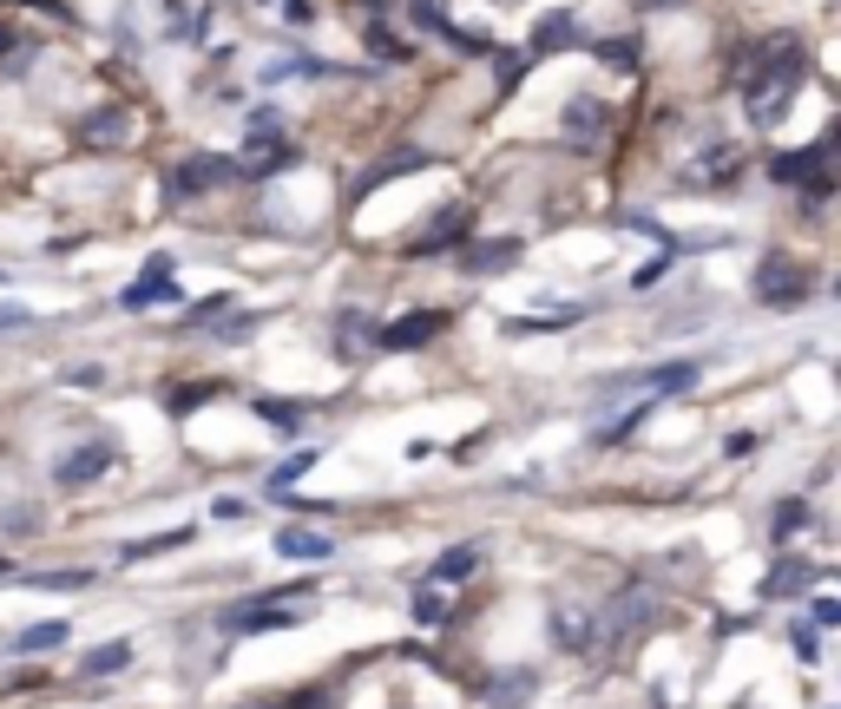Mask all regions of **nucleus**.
<instances>
[{
    "label": "nucleus",
    "mask_w": 841,
    "mask_h": 709,
    "mask_svg": "<svg viewBox=\"0 0 841 709\" xmlns=\"http://www.w3.org/2000/svg\"><path fill=\"white\" fill-rule=\"evenodd\" d=\"M802 72H809V53H802V40H789V33H770V40L750 53V72H743V112H750V126H775V119L795 106Z\"/></svg>",
    "instance_id": "obj_1"
},
{
    "label": "nucleus",
    "mask_w": 841,
    "mask_h": 709,
    "mask_svg": "<svg viewBox=\"0 0 841 709\" xmlns=\"http://www.w3.org/2000/svg\"><path fill=\"white\" fill-rule=\"evenodd\" d=\"M775 178H782V184H802V191L822 198V191L835 184V132L815 139V144H802V151H782V158H775Z\"/></svg>",
    "instance_id": "obj_2"
},
{
    "label": "nucleus",
    "mask_w": 841,
    "mask_h": 709,
    "mask_svg": "<svg viewBox=\"0 0 841 709\" xmlns=\"http://www.w3.org/2000/svg\"><path fill=\"white\" fill-rule=\"evenodd\" d=\"M230 178H237V158H224V151H198V158H185V164L165 178V204H185V198L217 191V184H230Z\"/></svg>",
    "instance_id": "obj_3"
},
{
    "label": "nucleus",
    "mask_w": 841,
    "mask_h": 709,
    "mask_svg": "<svg viewBox=\"0 0 841 709\" xmlns=\"http://www.w3.org/2000/svg\"><path fill=\"white\" fill-rule=\"evenodd\" d=\"M592 33H585V20L578 13H565V7H553V13H540L533 20V40H526V60H553V53H578Z\"/></svg>",
    "instance_id": "obj_4"
},
{
    "label": "nucleus",
    "mask_w": 841,
    "mask_h": 709,
    "mask_svg": "<svg viewBox=\"0 0 841 709\" xmlns=\"http://www.w3.org/2000/svg\"><path fill=\"white\" fill-rule=\"evenodd\" d=\"M809 296V270L795 263V257H763L756 263V302H770V309H789V302H802Z\"/></svg>",
    "instance_id": "obj_5"
},
{
    "label": "nucleus",
    "mask_w": 841,
    "mask_h": 709,
    "mask_svg": "<svg viewBox=\"0 0 841 709\" xmlns=\"http://www.w3.org/2000/svg\"><path fill=\"white\" fill-rule=\"evenodd\" d=\"M651 625H657V598H651V591H619V598L605 605V618H598V638L619 643V638H631V631H651Z\"/></svg>",
    "instance_id": "obj_6"
},
{
    "label": "nucleus",
    "mask_w": 841,
    "mask_h": 709,
    "mask_svg": "<svg viewBox=\"0 0 841 709\" xmlns=\"http://www.w3.org/2000/svg\"><path fill=\"white\" fill-rule=\"evenodd\" d=\"M112 460H119V453H112L106 440H86V447H72L67 460H53V487H86V480H99Z\"/></svg>",
    "instance_id": "obj_7"
},
{
    "label": "nucleus",
    "mask_w": 841,
    "mask_h": 709,
    "mask_svg": "<svg viewBox=\"0 0 841 709\" xmlns=\"http://www.w3.org/2000/svg\"><path fill=\"white\" fill-rule=\"evenodd\" d=\"M605 119H612V112H605V99H592V92H585V99H572V106H565V144L598 151V144H605Z\"/></svg>",
    "instance_id": "obj_8"
},
{
    "label": "nucleus",
    "mask_w": 841,
    "mask_h": 709,
    "mask_svg": "<svg viewBox=\"0 0 841 709\" xmlns=\"http://www.w3.org/2000/svg\"><path fill=\"white\" fill-rule=\"evenodd\" d=\"M217 625L224 631H289V625H303V611L296 605H230Z\"/></svg>",
    "instance_id": "obj_9"
},
{
    "label": "nucleus",
    "mask_w": 841,
    "mask_h": 709,
    "mask_svg": "<svg viewBox=\"0 0 841 709\" xmlns=\"http://www.w3.org/2000/svg\"><path fill=\"white\" fill-rule=\"evenodd\" d=\"M441 329H447V309H420V316H402V322L382 329V349H420V342H434Z\"/></svg>",
    "instance_id": "obj_10"
},
{
    "label": "nucleus",
    "mask_w": 841,
    "mask_h": 709,
    "mask_svg": "<svg viewBox=\"0 0 841 709\" xmlns=\"http://www.w3.org/2000/svg\"><path fill=\"white\" fill-rule=\"evenodd\" d=\"M126 309H145V302H178V283H171V257H151L139 270V283L119 296Z\"/></svg>",
    "instance_id": "obj_11"
},
{
    "label": "nucleus",
    "mask_w": 841,
    "mask_h": 709,
    "mask_svg": "<svg viewBox=\"0 0 841 709\" xmlns=\"http://www.w3.org/2000/svg\"><path fill=\"white\" fill-rule=\"evenodd\" d=\"M277 552H283V559H303V566H309V559L323 566V559H329L336 546H329V532H309V526H283V532H277Z\"/></svg>",
    "instance_id": "obj_12"
},
{
    "label": "nucleus",
    "mask_w": 841,
    "mask_h": 709,
    "mask_svg": "<svg viewBox=\"0 0 841 709\" xmlns=\"http://www.w3.org/2000/svg\"><path fill=\"white\" fill-rule=\"evenodd\" d=\"M533 690H540V677H533V670H499V677H487V703L493 709H520Z\"/></svg>",
    "instance_id": "obj_13"
},
{
    "label": "nucleus",
    "mask_w": 841,
    "mask_h": 709,
    "mask_svg": "<svg viewBox=\"0 0 841 709\" xmlns=\"http://www.w3.org/2000/svg\"><path fill=\"white\" fill-rule=\"evenodd\" d=\"M420 164H427V151H415V144H408V151H395V158H382V164H368V171L355 178V198H368V191H382V184H388L395 171H420Z\"/></svg>",
    "instance_id": "obj_14"
},
{
    "label": "nucleus",
    "mask_w": 841,
    "mask_h": 709,
    "mask_svg": "<svg viewBox=\"0 0 841 709\" xmlns=\"http://www.w3.org/2000/svg\"><path fill=\"white\" fill-rule=\"evenodd\" d=\"M520 250H526L520 237H487V243H467V270H474V277H487V270H506V263H513Z\"/></svg>",
    "instance_id": "obj_15"
},
{
    "label": "nucleus",
    "mask_w": 841,
    "mask_h": 709,
    "mask_svg": "<svg viewBox=\"0 0 841 709\" xmlns=\"http://www.w3.org/2000/svg\"><path fill=\"white\" fill-rule=\"evenodd\" d=\"M461 223H467V211H461V204H447V211L434 217V230H427V237H420L415 250H420V257H441V250H454V243H461V237H467V230H461Z\"/></svg>",
    "instance_id": "obj_16"
},
{
    "label": "nucleus",
    "mask_w": 841,
    "mask_h": 709,
    "mask_svg": "<svg viewBox=\"0 0 841 709\" xmlns=\"http://www.w3.org/2000/svg\"><path fill=\"white\" fill-rule=\"evenodd\" d=\"M362 40H368V53H375V60H388V67H395V60H408V47L382 27V13H368V20H362Z\"/></svg>",
    "instance_id": "obj_17"
},
{
    "label": "nucleus",
    "mask_w": 841,
    "mask_h": 709,
    "mask_svg": "<svg viewBox=\"0 0 841 709\" xmlns=\"http://www.w3.org/2000/svg\"><path fill=\"white\" fill-rule=\"evenodd\" d=\"M637 381H651L657 395H677V388H691V381H697V361H664V368H644Z\"/></svg>",
    "instance_id": "obj_18"
},
{
    "label": "nucleus",
    "mask_w": 841,
    "mask_h": 709,
    "mask_svg": "<svg viewBox=\"0 0 841 709\" xmlns=\"http://www.w3.org/2000/svg\"><path fill=\"white\" fill-rule=\"evenodd\" d=\"M178 546H191V526H171V532H158V539H132V546H126V559L139 566V559H158V552H178Z\"/></svg>",
    "instance_id": "obj_19"
},
{
    "label": "nucleus",
    "mask_w": 841,
    "mask_h": 709,
    "mask_svg": "<svg viewBox=\"0 0 841 709\" xmlns=\"http://www.w3.org/2000/svg\"><path fill=\"white\" fill-rule=\"evenodd\" d=\"M474 571H481V546H447L434 559V578H474Z\"/></svg>",
    "instance_id": "obj_20"
},
{
    "label": "nucleus",
    "mask_w": 841,
    "mask_h": 709,
    "mask_svg": "<svg viewBox=\"0 0 841 709\" xmlns=\"http://www.w3.org/2000/svg\"><path fill=\"white\" fill-rule=\"evenodd\" d=\"M126 663H132V643L112 638V643H99V650L86 657V677H112V670H126Z\"/></svg>",
    "instance_id": "obj_21"
},
{
    "label": "nucleus",
    "mask_w": 841,
    "mask_h": 709,
    "mask_svg": "<svg viewBox=\"0 0 841 709\" xmlns=\"http://www.w3.org/2000/svg\"><path fill=\"white\" fill-rule=\"evenodd\" d=\"M67 643V625L53 618V625H27L20 638H13V650H27V657H40V650H60Z\"/></svg>",
    "instance_id": "obj_22"
},
{
    "label": "nucleus",
    "mask_w": 841,
    "mask_h": 709,
    "mask_svg": "<svg viewBox=\"0 0 841 709\" xmlns=\"http://www.w3.org/2000/svg\"><path fill=\"white\" fill-rule=\"evenodd\" d=\"M578 322V309H553V316H506V336H540V329H560Z\"/></svg>",
    "instance_id": "obj_23"
},
{
    "label": "nucleus",
    "mask_w": 841,
    "mask_h": 709,
    "mask_svg": "<svg viewBox=\"0 0 841 709\" xmlns=\"http://www.w3.org/2000/svg\"><path fill=\"white\" fill-rule=\"evenodd\" d=\"M217 395H224V388H217V381H185V388H178V395H171V415H191V408H198V401H217Z\"/></svg>",
    "instance_id": "obj_24"
},
{
    "label": "nucleus",
    "mask_w": 841,
    "mask_h": 709,
    "mask_svg": "<svg viewBox=\"0 0 841 709\" xmlns=\"http://www.w3.org/2000/svg\"><path fill=\"white\" fill-rule=\"evenodd\" d=\"M553 638H560L565 650H578V643H592V625L572 618V611H553Z\"/></svg>",
    "instance_id": "obj_25"
},
{
    "label": "nucleus",
    "mask_w": 841,
    "mask_h": 709,
    "mask_svg": "<svg viewBox=\"0 0 841 709\" xmlns=\"http://www.w3.org/2000/svg\"><path fill=\"white\" fill-rule=\"evenodd\" d=\"M408 611H415V625H441V618H447V598H441L434 585H420V591H415V605H408Z\"/></svg>",
    "instance_id": "obj_26"
},
{
    "label": "nucleus",
    "mask_w": 841,
    "mask_h": 709,
    "mask_svg": "<svg viewBox=\"0 0 841 709\" xmlns=\"http://www.w3.org/2000/svg\"><path fill=\"white\" fill-rule=\"evenodd\" d=\"M802 578H809V566H789V559H782V566L770 571V585H763V598H782V585H802Z\"/></svg>",
    "instance_id": "obj_27"
},
{
    "label": "nucleus",
    "mask_w": 841,
    "mask_h": 709,
    "mask_svg": "<svg viewBox=\"0 0 841 709\" xmlns=\"http://www.w3.org/2000/svg\"><path fill=\"white\" fill-rule=\"evenodd\" d=\"M598 60H612V67H637V40H598Z\"/></svg>",
    "instance_id": "obj_28"
},
{
    "label": "nucleus",
    "mask_w": 841,
    "mask_h": 709,
    "mask_svg": "<svg viewBox=\"0 0 841 709\" xmlns=\"http://www.w3.org/2000/svg\"><path fill=\"white\" fill-rule=\"evenodd\" d=\"M250 329H257V316H230V322H217L210 336H217V342H250Z\"/></svg>",
    "instance_id": "obj_29"
},
{
    "label": "nucleus",
    "mask_w": 841,
    "mask_h": 709,
    "mask_svg": "<svg viewBox=\"0 0 841 709\" xmlns=\"http://www.w3.org/2000/svg\"><path fill=\"white\" fill-rule=\"evenodd\" d=\"M257 415H264V421H277V427L303 421V408H296V401H257Z\"/></svg>",
    "instance_id": "obj_30"
},
{
    "label": "nucleus",
    "mask_w": 841,
    "mask_h": 709,
    "mask_svg": "<svg viewBox=\"0 0 841 709\" xmlns=\"http://www.w3.org/2000/svg\"><path fill=\"white\" fill-rule=\"evenodd\" d=\"M802 519H809V506H802V499H795V506H782V512H775V539H789Z\"/></svg>",
    "instance_id": "obj_31"
},
{
    "label": "nucleus",
    "mask_w": 841,
    "mask_h": 709,
    "mask_svg": "<svg viewBox=\"0 0 841 709\" xmlns=\"http://www.w3.org/2000/svg\"><path fill=\"white\" fill-rule=\"evenodd\" d=\"M40 585H53V591H79V585H92V571H47Z\"/></svg>",
    "instance_id": "obj_32"
},
{
    "label": "nucleus",
    "mask_w": 841,
    "mask_h": 709,
    "mask_svg": "<svg viewBox=\"0 0 841 709\" xmlns=\"http://www.w3.org/2000/svg\"><path fill=\"white\" fill-rule=\"evenodd\" d=\"M520 72H526V60H520V53H506V60H499V92H513V86H520Z\"/></svg>",
    "instance_id": "obj_33"
},
{
    "label": "nucleus",
    "mask_w": 841,
    "mask_h": 709,
    "mask_svg": "<svg viewBox=\"0 0 841 709\" xmlns=\"http://www.w3.org/2000/svg\"><path fill=\"white\" fill-rule=\"evenodd\" d=\"M309 460H316V447H309V453H296V460H283V467H277V487H289V480H296Z\"/></svg>",
    "instance_id": "obj_34"
},
{
    "label": "nucleus",
    "mask_w": 841,
    "mask_h": 709,
    "mask_svg": "<svg viewBox=\"0 0 841 709\" xmlns=\"http://www.w3.org/2000/svg\"><path fill=\"white\" fill-rule=\"evenodd\" d=\"M224 309H230V296H205V302L191 309V322H210V316H224Z\"/></svg>",
    "instance_id": "obj_35"
},
{
    "label": "nucleus",
    "mask_w": 841,
    "mask_h": 709,
    "mask_svg": "<svg viewBox=\"0 0 841 709\" xmlns=\"http://www.w3.org/2000/svg\"><path fill=\"white\" fill-rule=\"evenodd\" d=\"M27 322H33V316H27L20 302H0V329H27Z\"/></svg>",
    "instance_id": "obj_36"
},
{
    "label": "nucleus",
    "mask_w": 841,
    "mask_h": 709,
    "mask_svg": "<svg viewBox=\"0 0 841 709\" xmlns=\"http://www.w3.org/2000/svg\"><path fill=\"white\" fill-rule=\"evenodd\" d=\"M815 625H841V605H835V598H815Z\"/></svg>",
    "instance_id": "obj_37"
},
{
    "label": "nucleus",
    "mask_w": 841,
    "mask_h": 709,
    "mask_svg": "<svg viewBox=\"0 0 841 709\" xmlns=\"http://www.w3.org/2000/svg\"><path fill=\"white\" fill-rule=\"evenodd\" d=\"M795 657H802V663H815V657H822V650H815V631H795Z\"/></svg>",
    "instance_id": "obj_38"
},
{
    "label": "nucleus",
    "mask_w": 841,
    "mask_h": 709,
    "mask_svg": "<svg viewBox=\"0 0 841 709\" xmlns=\"http://www.w3.org/2000/svg\"><path fill=\"white\" fill-rule=\"evenodd\" d=\"M7 47H13V27H7V20H0V53H7Z\"/></svg>",
    "instance_id": "obj_39"
},
{
    "label": "nucleus",
    "mask_w": 841,
    "mask_h": 709,
    "mask_svg": "<svg viewBox=\"0 0 841 709\" xmlns=\"http://www.w3.org/2000/svg\"><path fill=\"white\" fill-rule=\"evenodd\" d=\"M257 709H277V703H257Z\"/></svg>",
    "instance_id": "obj_40"
},
{
    "label": "nucleus",
    "mask_w": 841,
    "mask_h": 709,
    "mask_svg": "<svg viewBox=\"0 0 841 709\" xmlns=\"http://www.w3.org/2000/svg\"><path fill=\"white\" fill-rule=\"evenodd\" d=\"M0 571H7V566H0Z\"/></svg>",
    "instance_id": "obj_41"
}]
</instances>
